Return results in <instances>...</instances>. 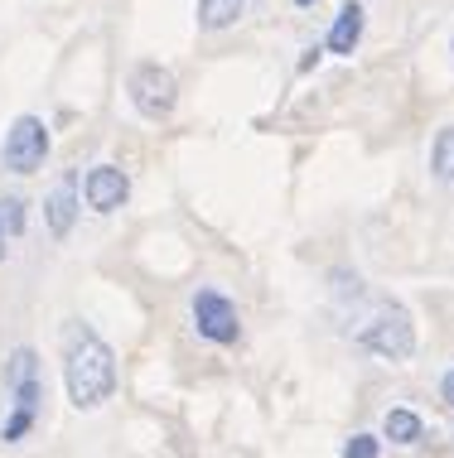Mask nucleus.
<instances>
[{
  "label": "nucleus",
  "instance_id": "obj_1",
  "mask_svg": "<svg viewBox=\"0 0 454 458\" xmlns=\"http://www.w3.org/2000/svg\"><path fill=\"white\" fill-rule=\"evenodd\" d=\"M64 395L78 415H97L116 395V352L88 318L64 324Z\"/></svg>",
  "mask_w": 454,
  "mask_h": 458
},
{
  "label": "nucleus",
  "instance_id": "obj_2",
  "mask_svg": "<svg viewBox=\"0 0 454 458\" xmlns=\"http://www.w3.org/2000/svg\"><path fill=\"white\" fill-rule=\"evenodd\" d=\"M44 357L30 348V343H20V348H10L5 357V415H0V444L5 449H20L24 439L39 429L44 420Z\"/></svg>",
  "mask_w": 454,
  "mask_h": 458
},
{
  "label": "nucleus",
  "instance_id": "obj_3",
  "mask_svg": "<svg viewBox=\"0 0 454 458\" xmlns=\"http://www.w3.org/2000/svg\"><path fill=\"white\" fill-rule=\"evenodd\" d=\"M348 338L353 348L377 357V362H407V357H415V318L401 300H377L348 328Z\"/></svg>",
  "mask_w": 454,
  "mask_h": 458
},
{
  "label": "nucleus",
  "instance_id": "obj_4",
  "mask_svg": "<svg viewBox=\"0 0 454 458\" xmlns=\"http://www.w3.org/2000/svg\"><path fill=\"white\" fill-rule=\"evenodd\" d=\"M189 324H193V338L208 343V348H237L242 343V309L232 294L213 290V284L189 294Z\"/></svg>",
  "mask_w": 454,
  "mask_h": 458
},
{
  "label": "nucleus",
  "instance_id": "obj_5",
  "mask_svg": "<svg viewBox=\"0 0 454 458\" xmlns=\"http://www.w3.org/2000/svg\"><path fill=\"white\" fill-rule=\"evenodd\" d=\"M48 150H54V135H48L44 116H15L5 131V140H0V169L15 179H30L39 174V169L48 165Z\"/></svg>",
  "mask_w": 454,
  "mask_h": 458
},
{
  "label": "nucleus",
  "instance_id": "obj_6",
  "mask_svg": "<svg viewBox=\"0 0 454 458\" xmlns=\"http://www.w3.org/2000/svg\"><path fill=\"white\" fill-rule=\"evenodd\" d=\"M126 97L145 121H169L179 106V78L165 64H136L126 72Z\"/></svg>",
  "mask_w": 454,
  "mask_h": 458
},
{
  "label": "nucleus",
  "instance_id": "obj_7",
  "mask_svg": "<svg viewBox=\"0 0 454 458\" xmlns=\"http://www.w3.org/2000/svg\"><path fill=\"white\" fill-rule=\"evenodd\" d=\"M82 203L102 217L121 213V208L131 203V174L121 165H92L88 174H82Z\"/></svg>",
  "mask_w": 454,
  "mask_h": 458
},
{
  "label": "nucleus",
  "instance_id": "obj_8",
  "mask_svg": "<svg viewBox=\"0 0 454 458\" xmlns=\"http://www.w3.org/2000/svg\"><path fill=\"white\" fill-rule=\"evenodd\" d=\"M78 213H82V179L68 169V174L44 193V227H48V237L68 242L73 227H78Z\"/></svg>",
  "mask_w": 454,
  "mask_h": 458
},
{
  "label": "nucleus",
  "instance_id": "obj_9",
  "mask_svg": "<svg viewBox=\"0 0 454 458\" xmlns=\"http://www.w3.org/2000/svg\"><path fill=\"white\" fill-rule=\"evenodd\" d=\"M382 444L387 449H425L431 444V425L415 405H387L382 415Z\"/></svg>",
  "mask_w": 454,
  "mask_h": 458
},
{
  "label": "nucleus",
  "instance_id": "obj_10",
  "mask_svg": "<svg viewBox=\"0 0 454 458\" xmlns=\"http://www.w3.org/2000/svg\"><path fill=\"white\" fill-rule=\"evenodd\" d=\"M363 30H367V10H363V0H343V10L334 15V24H329V34H324V54H334V58L358 54Z\"/></svg>",
  "mask_w": 454,
  "mask_h": 458
},
{
  "label": "nucleus",
  "instance_id": "obj_11",
  "mask_svg": "<svg viewBox=\"0 0 454 458\" xmlns=\"http://www.w3.org/2000/svg\"><path fill=\"white\" fill-rule=\"evenodd\" d=\"M247 5H252V0H199V24L208 34L232 30V24L247 15Z\"/></svg>",
  "mask_w": 454,
  "mask_h": 458
},
{
  "label": "nucleus",
  "instance_id": "obj_12",
  "mask_svg": "<svg viewBox=\"0 0 454 458\" xmlns=\"http://www.w3.org/2000/svg\"><path fill=\"white\" fill-rule=\"evenodd\" d=\"M431 174L454 189V126H440L435 140H431Z\"/></svg>",
  "mask_w": 454,
  "mask_h": 458
},
{
  "label": "nucleus",
  "instance_id": "obj_13",
  "mask_svg": "<svg viewBox=\"0 0 454 458\" xmlns=\"http://www.w3.org/2000/svg\"><path fill=\"white\" fill-rule=\"evenodd\" d=\"M338 458H382V435H373V429H358V435L343 439Z\"/></svg>",
  "mask_w": 454,
  "mask_h": 458
},
{
  "label": "nucleus",
  "instance_id": "obj_14",
  "mask_svg": "<svg viewBox=\"0 0 454 458\" xmlns=\"http://www.w3.org/2000/svg\"><path fill=\"white\" fill-rule=\"evenodd\" d=\"M0 227L10 232V237H24V227H30V208H24V198H0Z\"/></svg>",
  "mask_w": 454,
  "mask_h": 458
},
{
  "label": "nucleus",
  "instance_id": "obj_15",
  "mask_svg": "<svg viewBox=\"0 0 454 458\" xmlns=\"http://www.w3.org/2000/svg\"><path fill=\"white\" fill-rule=\"evenodd\" d=\"M440 405H445V411H454V367L440 371Z\"/></svg>",
  "mask_w": 454,
  "mask_h": 458
},
{
  "label": "nucleus",
  "instance_id": "obj_16",
  "mask_svg": "<svg viewBox=\"0 0 454 458\" xmlns=\"http://www.w3.org/2000/svg\"><path fill=\"white\" fill-rule=\"evenodd\" d=\"M319 54H324V44H319V48H304V54H300V72H314Z\"/></svg>",
  "mask_w": 454,
  "mask_h": 458
},
{
  "label": "nucleus",
  "instance_id": "obj_17",
  "mask_svg": "<svg viewBox=\"0 0 454 458\" xmlns=\"http://www.w3.org/2000/svg\"><path fill=\"white\" fill-rule=\"evenodd\" d=\"M5 256H10V232L0 227V261H5Z\"/></svg>",
  "mask_w": 454,
  "mask_h": 458
},
{
  "label": "nucleus",
  "instance_id": "obj_18",
  "mask_svg": "<svg viewBox=\"0 0 454 458\" xmlns=\"http://www.w3.org/2000/svg\"><path fill=\"white\" fill-rule=\"evenodd\" d=\"M296 5H300V10H310V5H319V0H296Z\"/></svg>",
  "mask_w": 454,
  "mask_h": 458
}]
</instances>
